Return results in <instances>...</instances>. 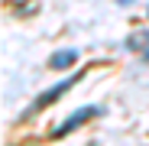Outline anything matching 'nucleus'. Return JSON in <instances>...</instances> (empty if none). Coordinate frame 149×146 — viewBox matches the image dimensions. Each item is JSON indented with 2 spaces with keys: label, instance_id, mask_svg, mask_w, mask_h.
I'll use <instances>...</instances> for the list:
<instances>
[{
  "label": "nucleus",
  "instance_id": "f257e3e1",
  "mask_svg": "<svg viewBox=\"0 0 149 146\" xmlns=\"http://www.w3.org/2000/svg\"><path fill=\"white\" fill-rule=\"evenodd\" d=\"M74 81H81V71H74V75H68L65 81H58L55 88H49L45 94H39L36 101H33V107H29V114H36V110H45V107L52 104V101H58V97H62V94H65V91H68Z\"/></svg>",
  "mask_w": 149,
  "mask_h": 146
},
{
  "label": "nucleus",
  "instance_id": "f03ea898",
  "mask_svg": "<svg viewBox=\"0 0 149 146\" xmlns=\"http://www.w3.org/2000/svg\"><path fill=\"white\" fill-rule=\"evenodd\" d=\"M97 114H104V110H101V107H81L78 114H71V117L65 120V124H58V127H55V136H65V133H71L74 127H81L84 120H91V117H97Z\"/></svg>",
  "mask_w": 149,
  "mask_h": 146
},
{
  "label": "nucleus",
  "instance_id": "7ed1b4c3",
  "mask_svg": "<svg viewBox=\"0 0 149 146\" xmlns=\"http://www.w3.org/2000/svg\"><path fill=\"white\" fill-rule=\"evenodd\" d=\"M127 49H133V52H139L146 62H149V29H139L127 39Z\"/></svg>",
  "mask_w": 149,
  "mask_h": 146
},
{
  "label": "nucleus",
  "instance_id": "20e7f679",
  "mask_svg": "<svg viewBox=\"0 0 149 146\" xmlns=\"http://www.w3.org/2000/svg\"><path fill=\"white\" fill-rule=\"evenodd\" d=\"M74 62H78V52H74V49H65V52H55L52 59H49V68L62 71V68H68V65H74Z\"/></svg>",
  "mask_w": 149,
  "mask_h": 146
}]
</instances>
